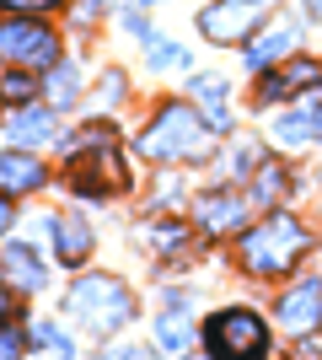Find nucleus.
<instances>
[{"instance_id":"nucleus-26","label":"nucleus","mask_w":322,"mask_h":360,"mask_svg":"<svg viewBox=\"0 0 322 360\" xmlns=\"http://www.w3.org/2000/svg\"><path fill=\"white\" fill-rule=\"evenodd\" d=\"M0 6H11V11H54L65 0H0Z\"/></svg>"},{"instance_id":"nucleus-29","label":"nucleus","mask_w":322,"mask_h":360,"mask_svg":"<svg viewBox=\"0 0 322 360\" xmlns=\"http://www.w3.org/2000/svg\"><path fill=\"white\" fill-rule=\"evenodd\" d=\"M311 6H317V16H322V0H311Z\"/></svg>"},{"instance_id":"nucleus-3","label":"nucleus","mask_w":322,"mask_h":360,"mask_svg":"<svg viewBox=\"0 0 322 360\" xmlns=\"http://www.w3.org/2000/svg\"><path fill=\"white\" fill-rule=\"evenodd\" d=\"M140 150L151 162H204L210 156V129L188 103H167L151 119V129L140 135Z\"/></svg>"},{"instance_id":"nucleus-23","label":"nucleus","mask_w":322,"mask_h":360,"mask_svg":"<svg viewBox=\"0 0 322 360\" xmlns=\"http://www.w3.org/2000/svg\"><path fill=\"white\" fill-rule=\"evenodd\" d=\"M145 54H151V65H156V70H183V65H188V49L161 44V38H145Z\"/></svg>"},{"instance_id":"nucleus-13","label":"nucleus","mask_w":322,"mask_h":360,"mask_svg":"<svg viewBox=\"0 0 322 360\" xmlns=\"http://www.w3.org/2000/svg\"><path fill=\"white\" fill-rule=\"evenodd\" d=\"M48 231H54V253H60V264H70V269H81L86 258H92V226L81 221V215H54L48 221Z\"/></svg>"},{"instance_id":"nucleus-17","label":"nucleus","mask_w":322,"mask_h":360,"mask_svg":"<svg viewBox=\"0 0 322 360\" xmlns=\"http://www.w3.org/2000/svg\"><path fill=\"white\" fill-rule=\"evenodd\" d=\"M145 248H151V253H161V258H183V253H188V226L156 221L151 231H145Z\"/></svg>"},{"instance_id":"nucleus-18","label":"nucleus","mask_w":322,"mask_h":360,"mask_svg":"<svg viewBox=\"0 0 322 360\" xmlns=\"http://www.w3.org/2000/svg\"><path fill=\"white\" fill-rule=\"evenodd\" d=\"M290 44H295V32H290V27H279V32H269V38H258V44L247 49V65H253V75L269 70L279 54H290Z\"/></svg>"},{"instance_id":"nucleus-24","label":"nucleus","mask_w":322,"mask_h":360,"mask_svg":"<svg viewBox=\"0 0 322 360\" xmlns=\"http://www.w3.org/2000/svg\"><path fill=\"white\" fill-rule=\"evenodd\" d=\"M156 345H161V349H188V333L177 328V323H172V312L161 317V323H156Z\"/></svg>"},{"instance_id":"nucleus-15","label":"nucleus","mask_w":322,"mask_h":360,"mask_svg":"<svg viewBox=\"0 0 322 360\" xmlns=\"http://www.w3.org/2000/svg\"><path fill=\"white\" fill-rule=\"evenodd\" d=\"M194 103H199V113L215 124V129H231V113H226V81H220V75H199V81H194Z\"/></svg>"},{"instance_id":"nucleus-6","label":"nucleus","mask_w":322,"mask_h":360,"mask_svg":"<svg viewBox=\"0 0 322 360\" xmlns=\"http://www.w3.org/2000/svg\"><path fill=\"white\" fill-rule=\"evenodd\" d=\"M269 11H274V0H215L199 11V32L210 44H247Z\"/></svg>"},{"instance_id":"nucleus-20","label":"nucleus","mask_w":322,"mask_h":360,"mask_svg":"<svg viewBox=\"0 0 322 360\" xmlns=\"http://www.w3.org/2000/svg\"><path fill=\"white\" fill-rule=\"evenodd\" d=\"M76 91H81L76 65H48V81H43V97H48V103L65 108V103H76Z\"/></svg>"},{"instance_id":"nucleus-16","label":"nucleus","mask_w":322,"mask_h":360,"mask_svg":"<svg viewBox=\"0 0 322 360\" xmlns=\"http://www.w3.org/2000/svg\"><path fill=\"white\" fill-rule=\"evenodd\" d=\"M285 194H290L285 167H274V162H258V167H253V199H258V205H279Z\"/></svg>"},{"instance_id":"nucleus-21","label":"nucleus","mask_w":322,"mask_h":360,"mask_svg":"<svg viewBox=\"0 0 322 360\" xmlns=\"http://www.w3.org/2000/svg\"><path fill=\"white\" fill-rule=\"evenodd\" d=\"M0 97H6V103H32V97H38V81H32L27 70H11V75H0Z\"/></svg>"},{"instance_id":"nucleus-7","label":"nucleus","mask_w":322,"mask_h":360,"mask_svg":"<svg viewBox=\"0 0 322 360\" xmlns=\"http://www.w3.org/2000/svg\"><path fill=\"white\" fill-rule=\"evenodd\" d=\"M54 54H60V38H54L43 22H27V16L0 22V60L27 65V70H48Z\"/></svg>"},{"instance_id":"nucleus-8","label":"nucleus","mask_w":322,"mask_h":360,"mask_svg":"<svg viewBox=\"0 0 322 360\" xmlns=\"http://www.w3.org/2000/svg\"><path fill=\"white\" fill-rule=\"evenodd\" d=\"M279 323L295 333V339H307L311 328H322V280H301L279 296Z\"/></svg>"},{"instance_id":"nucleus-28","label":"nucleus","mask_w":322,"mask_h":360,"mask_svg":"<svg viewBox=\"0 0 322 360\" xmlns=\"http://www.w3.org/2000/svg\"><path fill=\"white\" fill-rule=\"evenodd\" d=\"M6 317H11V285L0 280V323H6Z\"/></svg>"},{"instance_id":"nucleus-1","label":"nucleus","mask_w":322,"mask_h":360,"mask_svg":"<svg viewBox=\"0 0 322 360\" xmlns=\"http://www.w3.org/2000/svg\"><path fill=\"white\" fill-rule=\"evenodd\" d=\"M70 188L92 199H113L129 188V167L119 156V129L113 124H92L70 140Z\"/></svg>"},{"instance_id":"nucleus-9","label":"nucleus","mask_w":322,"mask_h":360,"mask_svg":"<svg viewBox=\"0 0 322 360\" xmlns=\"http://www.w3.org/2000/svg\"><path fill=\"white\" fill-rule=\"evenodd\" d=\"M311 86H322V60H285V65H269V75L258 81V97L279 103V97L311 91Z\"/></svg>"},{"instance_id":"nucleus-19","label":"nucleus","mask_w":322,"mask_h":360,"mask_svg":"<svg viewBox=\"0 0 322 360\" xmlns=\"http://www.w3.org/2000/svg\"><path fill=\"white\" fill-rule=\"evenodd\" d=\"M317 113H322V108L285 113V119H279V146H307V140H317Z\"/></svg>"},{"instance_id":"nucleus-4","label":"nucleus","mask_w":322,"mask_h":360,"mask_svg":"<svg viewBox=\"0 0 322 360\" xmlns=\"http://www.w3.org/2000/svg\"><path fill=\"white\" fill-rule=\"evenodd\" d=\"M65 307L92 333H113L135 317V296H129V285L113 280V274H81L76 285H70V296H65Z\"/></svg>"},{"instance_id":"nucleus-2","label":"nucleus","mask_w":322,"mask_h":360,"mask_svg":"<svg viewBox=\"0 0 322 360\" xmlns=\"http://www.w3.org/2000/svg\"><path fill=\"white\" fill-rule=\"evenodd\" d=\"M311 248L307 226L295 221V215L274 210L269 221L247 226L242 231V269L247 274H263V280H279V274H290L301 264V253Z\"/></svg>"},{"instance_id":"nucleus-22","label":"nucleus","mask_w":322,"mask_h":360,"mask_svg":"<svg viewBox=\"0 0 322 360\" xmlns=\"http://www.w3.org/2000/svg\"><path fill=\"white\" fill-rule=\"evenodd\" d=\"M27 345H32V349H48V355H76V345H70L60 328H48V323H32Z\"/></svg>"},{"instance_id":"nucleus-5","label":"nucleus","mask_w":322,"mask_h":360,"mask_svg":"<svg viewBox=\"0 0 322 360\" xmlns=\"http://www.w3.org/2000/svg\"><path fill=\"white\" fill-rule=\"evenodd\" d=\"M204 349H210V355H226V360H253V355L269 349V328H263L258 312L231 307V312L204 323Z\"/></svg>"},{"instance_id":"nucleus-14","label":"nucleus","mask_w":322,"mask_h":360,"mask_svg":"<svg viewBox=\"0 0 322 360\" xmlns=\"http://www.w3.org/2000/svg\"><path fill=\"white\" fill-rule=\"evenodd\" d=\"M48 135H54V113H48V108H32V103H22L11 113V124H6V140H11V146H43Z\"/></svg>"},{"instance_id":"nucleus-12","label":"nucleus","mask_w":322,"mask_h":360,"mask_svg":"<svg viewBox=\"0 0 322 360\" xmlns=\"http://www.w3.org/2000/svg\"><path fill=\"white\" fill-rule=\"evenodd\" d=\"M247 215V199L231 194V188H210V194L199 199V231L204 237H226V231H236Z\"/></svg>"},{"instance_id":"nucleus-10","label":"nucleus","mask_w":322,"mask_h":360,"mask_svg":"<svg viewBox=\"0 0 322 360\" xmlns=\"http://www.w3.org/2000/svg\"><path fill=\"white\" fill-rule=\"evenodd\" d=\"M0 280L27 296V290H43L48 285V269H43V258L32 253L27 242H6V248H0Z\"/></svg>"},{"instance_id":"nucleus-30","label":"nucleus","mask_w":322,"mask_h":360,"mask_svg":"<svg viewBox=\"0 0 322 360\" xmlns=\"http://www.w3.org/2000/svg\"><path fill=\"white\" fill-rule=\"evenodd\" d=\"M317 135H322V113H317Z\"/></svg>"},{"instance_id":"nucleus-25","label":"nucleus","mask_w":322,"mask_h":360,"mask_svg":"<svg viewBox=\"0 0 322 360\" xmlns=\"http://www.w3.org/2000/svg\"><path fill=\"white\" fill-rule=\"evenodd\" d=\"M11 226H16V194H6V188H0V237H6Z\"/></svg>"},{"instance_id":"nucleus-27","label":"nucleus","mask_w":322,"mask_h":360,"mask_svg":"<svg viewBox=\"0 0 322 360\" xmlns=\"http://www.w3.org/2000/svg\"><path fill=\"white\" fill-rule=\"evenodd\" d=\"M22 345H27V339H22V333H16V328H6V333H0V355H16V349H22Z\"/></svg>"},{"instance_id":"nucleus-31","label":"nucleus","mask_w":322,"mask_h":360,"mask_svg":"<svg viewBox=\"0 0 322 360\" xmlns=\"http://www.w3.org/2000/svg\"><path fill=\"white\" fill-rule=\"evenodd\" d=\"M140 6H156V0H140Z\"/></svg>"},{"instance_id":"nucleus-11","label":"nucleus","mask_w":322,"mask_h":360,"mask_svg":"<svg viewBox=\"0 0 322 360\" xmlns=\"http://www.w3.org/2000/svg\"><path fill=\"white\" fill-rule=\"evenodd\" d=\"M48 183V167L43 156H32V150H0V188L6 194H38Z\"/></svg>"}]
</instances>
